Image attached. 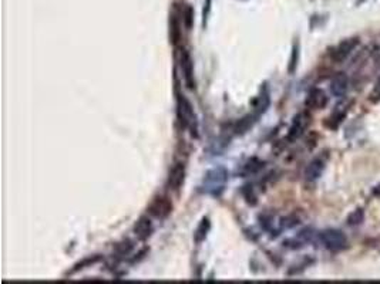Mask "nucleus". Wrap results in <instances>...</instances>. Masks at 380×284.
I'll use <instances>...</instances> for the list:
<instances>
[{"label": "nucleus", "instance_id": "obj_7", "mask_svg": "<svg viewBox=\"0 0 380 284\" xmlns=\"http://www.w3.org/2000/svg\"><path fill=\"white\" fill-rule=\"evenodd\" d=\"M171 212L172 203L170 202V199L165 198V196H158V198H155V199L150 203V206H148V213L151 216H154V217H157V219H165Z\"/></svg>", "mask_w": 380, "mask_h": 284}, {"label": "nucleus", "instance_id": "obj_24", "mask_svg": "<svg viewBox=\"0 0 380 284\" xmlns=\"http://www.w3.org/2000/svg\"><path fill=\"white\" fill-rule=\"evenodd\" d=\"M284 246L289 247V249H293V250H296V249H301V247H304V242L302 240H296V239H288L284 242Z\"/></svg>", "mask_w": 380, "mask_h": 284}, {"label": "nucleus", "instance_id": "obj_3", "mask_svg": "<svg viewBox=\"0 0 380 284\" xmlns=\"http://www.w3.org/2000/svg\"><path fill=\"white\" fill-rule=\"evenodd\" d=\"M319 239L322 245L330 252H339L348 246V239L339 229H326L319 233Z\"/></svg>", "mask_w": 380, "mask_h": 284}, {"label": "nucleus", "instance_id": "obj_17", "mask_svg": "<svg viewBox=\"0 0 380 284\" xmlns=\"http://www.w3.org/2000/svg\"><path fill=\"white\" fill-rule=\"evenodd\" d=\"M194 7L191 5H185L184 9L181 10V17H183V23H184L185 29L191 30L192 26H194Z\"/></svg>", "mask_w": 380, "mask_h": 284}, {"label": "nucleus", "instance_id": "obj_11", "mask_svg": "<svg viewBox=\"0 0 380 284\" xmlns=\"http://www.w3.org/2000/svg\"><path fill=\"white\" fill-rule=\"evenodd\" d=\"M323 169H325V159L322 158H315L312 159L311 162L308 164L306 169H305V179L313 182L321 178Z\"/></svg>", "mask_w": 380, "mask_h": 284}, {"label": "nucleus", "instance_id": "obj_21", "mask_svg": "<svg viewBox=\"0 0 380 284\" xmlns=\"http://www.w3.org/2000/svg\"><path fill=\"white\" fill-rule=\"evenodd\" d=\"M298 63H299V45L298 43H295V45H293V49H292L291 60H289V69H288L291 74L295 73V70L298 67Z\"/></svg>", "mask_w": 380, "mask_h": 284}, {"label": "nucleus", "instance_id": "obj_20", "mask_svg": "<svg viewBox=\"0 0 380 284\" xmlns=\"http://www.w3.org/2000/svg\"><path fill=\"white\" fill-rule=\"evenodd\" d=\"M262 166H264V162H261L259 159L252 158L251 161H248L247 164L244 165V170H242V173H244V175L256 173L258 170L262 169Z\"/></svg>", "mask_w": 380, "mask_h": 284}, {"label": "nucleus", "instance_id": "obj_25", "mask_svg": "<svg viewBox=\"0 0 380 284\" xmlns=\"http://www.w3.org/2000/svg\"><path fill=\"white\" fill-rule=\"evenodd\" d=\"M370 100L372 101H379L380 100V76L377 78V81L374 84L373 91H372V94H370Z\"/></svg>", "mask_w": 380, "mask_h": 284}, {"label": "nucleus", "instance_id": "obj_12", "mask_svg": "<svg viewBox=\"0 0 380 284\" xmlns=\"http://www.w3.org/2000/svg\"><path fill=\"white\" fill-rule=\"evenodd\" d=\"M181 16V14H179ZM177 12H172L170 16V37L174 46H178V43L183 38V33H181V23H183V17H179Z\"/></svg>", "mask_w": 380, "mask_h": 284}, {"label": "nucleus", "instance_id": "obj_26", "mask_svg": "<svg viewBox=\"0 0 380 284\" xmlns=\"http://www.w3.org/2000/svg\"><path fill=\"white\" fill-rule=\"evenodd\" d=\"M372 193H373V196H376V198H380V183L374 186L373 190H372Z\"/></svg>", "mask_w": 380, "mask_h": 284}, {"label": "nucleus", "instance_id": "obj_9", "mask_svg": "<svg viewBox=\"0 0 380 284\" xmlns=\"http://www.w3.org/2000/svg\"><path fill=\"white\" fill-rule=\"evenodd\" d=\"M328 101H329V98H328V95L323 90L313 89L309 91L305 104H306V107L311 108V110H322V108L328 105Z\"/></svg>", "mask_w": 380, "mask_h": 284}, {"label": "nucleus", "instance_id": "obj_23", "mask_svg": "<svg viewBox=\"0 0 380 284\" xmlns=\"http://www.w3.org/2000/svg\"><path fill=\"white\" fill-rule=\"evenodd\" d=\"M211 9H212V0H204V7H203V26L204 27L207 26V21H208Z\"/></svg>", "mask_w": 380, "mask_h": 284}, {"label": "nucleus", "instance_id": "obj_1", "mask_svg": "<svg viewBox=\"0 0 380 284\" xmlns=\"http://www.w3.org/2000/svg\"><path fill=\"white\" fill-rule=\"evenodd\" d=\"M178 121L183 128H188L192 134V137L198 135V120H196V114L191 104L184 95H178Z\"/></svg>", "mask_w": 380, "mask_h": 284}, {"label": "nucleus", "instance_id": "obj_16", "mask_svg": "<svg viewBox=\"0 0 380 284\" xmlns=\"http://www.w3.org/2000/svg\"><path fill=\"white\" fill-rule=\"evenodd\" d=\"M100 256L98 254H94V256H89V257H86V259H83L82 261H78L77 265H74V267L71 269L69 272V274H74V273L80 272V270H84V269H87V267H91L93 265H95L97 261H100Z\"/></svg>", "mask_w": 380, "mask_h": 284}, {"label": "nucleus", "instance_id": "obj_4", "mask_svg": "<svg viewBox=\"0 0 380 284\" xmlns=\"http://www.w3.org/2000/svg\"><path fill=\"white\" fill-rule=\"evenodd\" d=\"M179 69L183 71L185 85L190 90H194L196 87L195 74H194V61L192 57L188 51L183 49L179 53Z\"/></svg>", "mask_w": 380, "mask_h": 284}, {"label": "nucleus", "instance_id": "obj_2", "mask_svg": "<svg viewBox=\"0 0 380 284\" xmlns=\"http://www.w3.org/2000/svg\"><path fill=\"white\" fill-rule=\"evenodd\" d=\"M228 181V170L222 166L212 168L205 173L204 178V189L207 193L214 196H219L224 190L225 182Z\"/></svg>", "mask_w": 380, "mask_h": 284}, {"label": "nucleus", "instance_id": "obj_19", "mask_svg": "<svg viewBox=\"0 0 380 284\" xmlns=\"http://www.w3.org/2000/svg\"><path fill=\"white\" fill-rule=\"evenodd\" d=\"M348 225L349 226H359L365 222V210L362 208L355 209L350 215L348 216Z\"/></svg>", "mask_w": 380, "mask_h": 284}, {"label": "nucleus", "instance_id": "obj_6", "mask_svg": "<svg viewBox=\"0 0 380 284\" xmlns=\"http://www.w3.org/2000/svg\"><path fill=\"white\" fill-rule=\"evenodd\" d=\"M357 45H359V37H350L343 40L342 43H339L335 47V50L332 53V60L335 63H342L352 54V51L355 50Z\"/></svg>", "mask_w": 380, "mask_h": 284}, {"label": "nucleus", "instance_id": "obj_8", "mask_svg": "<svg viewBox=\"0 0 380 284\" xmlns=\"http://www.w3.org/2000/svg\"><path fill=\"white\" fill-rule=\"evenodd\" d=\"M311 122V117L306 113H301L298 114L295 118H293V122H292L291 128H289V133H288V139L289 141H296L298 138H301L304 135L305 129L308 128Z\"/></svg>", "mask_w": 380, "mask_h": 284}, {"label": "nucleus", "instance_id": "obj_5", "mask_svg": "<svg viewBox=\"0 0 380 284\" xmlns=\"http://www.w3.org/2000/svg\"><path fill=\"white\" fill-rule=\"evenodd\" d=\"M185 182V165L183 162H177L170 170V175L167 179V188L178 193Z\"/></svg>", "mask_w": 380, "mask_h": 284}, {"label": "nucleus", "instance_id": "obj_18", "mask_svg": "<svg viewBox=\"0 0 380 284\" xmlns=\"http://www.w3.org/2000/svg\"><path fill=\"white\" fill-rule=\"evenodd\" d=\"M269 94L268 93H262V94L256 98V107H255V115H256V118L259 117L261 114H264L269 107Z\"/></svg>", "mask_w": 380, "mask_h": 284}, {"label": "nucleus", "instance_id": "obj_22", "mask_svg": "<svg viewBox=\"0 0 380 284\" xmlns=\"http://www.w3.org/2000/svg\"><path fill=\"white\" fill-rule=\"evenodd\" d=\"M134 249V243L131 240H126V242H123V243H118L117 245V253L121 254V256H126L128 253L131 252Z\"/></svg>", "mask_w": 380, "mask_h": 284}, {"label": "nucleus", "instance_id": "obj_14", "mask_svg": "<svg viewBox=\"0 0 380 284\" xmlns=\"http://www.w3.org/2000/svg\"><path fill=\"white\" fill-rule=\"evenodd\" d=\"M209 229H211V222H209V217H203V221L199 222V225H198V227H196L195 233H194V240H195L196 245L203 243L204 240L207 239Z\"/></svg>", "mask_w": 380, "mask_h": 284}, {"label": "nucleus", "instance_id": "obj_13", "mask_svg": "<svg viewBox=\"0 0 380 284\" xmlns=\"http://www.w3.org/2000/svg\"><path fill=\"white\" fill-rule=\"evenodd\" d=\"M134 232H135L139 240L148 239L152 233V223L150 221V217L148 216H141L137 221V223H135V226H134Z\"/></svg>", "mask_w": 380, "mask_h": 284}, {"label": "nucleus", "instance_id": "obj_15", "mask_svg": "<svg viewBox=\"0 0 380 284\" xmlns=\"http://www.w3.org/2000/svg\"><path fill=\"white\" fill-rule=\"evenodd\" d=\"M255 118H256V115H251V114H248L245 115L244 118L238 121V124L235 125L234 131L236 135H244V134H247L249 129H251V126L253 125V122H255Z\"/></svg>", "mask_w": 380, "mask_h": 284}, {"label": "nucleus", "instance_id": "obj_10", "mask_svg": "<svg viewBox=\"0 0 380 284\" xmlns=\"http://www.w3.org/2000/svg\"><path fill=\"white\" fill-rule=\"evenodd\" d=\"M349 89V78L345 73H336L330 81V93L336 98H342L346 95Z\"/></svg>", "mask_w": 380, "mask_h": 284}]
</instances>
